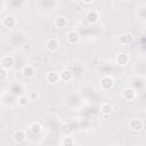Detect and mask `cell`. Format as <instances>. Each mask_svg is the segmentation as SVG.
<instances>
[{
	"label": "cell",
	"mask_w": 146,
	"mask_h": 146,
	"mask_svg": "<svg viewBox=\"0 0 146 146\" xmlns=\"http://www.w3.org/2000/svg\"><path fill=\"white\" fill-rule=\"evenodd\" d=\"M1 24H2L3 27H6V29H8V30H11V29H14V27L17 25V19L15 18L14 15H9V14H8V15H6V16L2 18Z\"/></svg>",
	"instance_id": "6da1fadb"
},
{
	"label": "cell",
	"mask_w": 146,
	"mask_h": 146,
	"mask_svg": "<svg viewBox=\"0 0 146 146\" xmlns=\"http://www.w3.org/2000/svg\"><path fill=\"white\" fill-rule=\"evenodd\" d=\"M114 86V80L111 75H103L100 78V88L104 91H107L110 89H112Z\"/></svg>",
	"instance_id": "7a4b0ae2"
},
{
	"label": "cell",
	"mask_w": 146,
	"mask_h": 146,
	"mask_svg": "<svg viewBox=\"0 0 146 146\" xmlns=\"http://www.w3.org/2000/svg\"><path fill=\"white\" fill-rule=\"evenodd\" d=\"M65 36H66V41H67L68 43H71V44H76V43L80 42V40H81L80 33H79L78 31H75V30L68 31Z\"/></svg>",
	"instance_id": "3957f363"
},
{
	"label": "cell",
	"mask_w": 146,
	"mask_h": 146,
	"mask_svg": "<svg viewBox=\"0 0 146 146\" xmlns=\"http://www.w3.org/2000/svg\"><path fill=\"white\" fill-rule=\"evenodd\" d=\"M0 64H1V66H2L3 68L9 70V68H11V67L14 66V64H15V57H14L13 55H5V56L1 57Z\"/></svg>",
	"instance_id": "277c9868"
},
{
	"label": "cell",
	"mask_w": 146,
	"mask_h": 146,
	"mask_svg": "<svg viewBox=\"0 0 146 146\" xmlns=\"http://www.w3.org/2000/svg\"><path fill=\"white\" fill-rule=\"evenodd\" d=\"M59 47V40L57 38H49L46 41V49L50 52H54Z\"/></svg>",
	"instance_id": "5b68a950"
},
{
	"label": "cell",
	"mask_w": 146,
	"mask_h": 146,
	"mask_svg": "<svg viewBox=\"0 0 146 146\" xmlns=\"http://www.w3.org/2000/svg\"><path fill=\"white\" fill-rule=\"evenodd\" d=\"M13 139L17 144H23L26 140V131L23 130V129L15 130L14 133H13Z\"/></svg>",
	"instance_id": "8992f818"
},
{
	"label": "cell",
	"mask_w": 146,
	"mask_h": 146,
	"mask_svg": "<svg viewBox=\"0 0 146 146\" xmlns=\"http://www.w3.org/2000/svg\"><path fill=\"white\" fill-rule=\"evenodd\" d=\"M128 125H129V129L131 131H136L137 132V131H140L144 128V122L141 120H139V119H131L129 121Z\"/></svg>",
	"instance_id": "52a82bcc"
},
{
	"label": "cell",
	"mask_w": 146,
	"mask_h": 146,
	"mask_svg": "<svg viewBox=\"0 0 146 146\" xmlns=\"http://www.w3.org/2000/svg\"><path fill=\"white\" fill-rule=\"evenodd\" d=\"M44 80L49 84H56L60 79H59V73L56 71H50L44 75Z\"/></svg>",
	"instance_id": "ba28073f"
},
{
	"label": "cell",
	"mask_w": 146,
	"mask_h": 146,
	"mask_svg": "<svg viewBox=\"0 0 146 146\" xmlns=\"http://www.w3.org/2000/svg\"><path fill=\"white\" fill-rule=\"evenodd\" d=\"M133 35L131 34V33H129V32H125V33H122L120 36H119V39H117V42L120 43V44H130V43H132L133 42Z\"/></svg>",
	"instance_id": "9c48e42d"
},
{
	"label": "cell",
	"mask_w": 146,
	"mask_h": 146,
	"mask_svg": "<svg viewBox=\"0 0 146 146\" xmlns=\"http://www.w3.org/2000/svg\"><path fill=\"white\" fill-rule=\"evenodd\" d=\"M22 75L25 78V79H31L35 75V70L32 65H24L22 71H21Z\"/></svg>",
	"instance_id": "30bf717a"
},
{
	"label": "cell",
	"mask_w": 146,
	"mask_h": 146,
	"mask_svg": "<svg viewBox=\"0 0 146 146\" xmlns=\"http://www.w3.org/2000/svg\"><path fill=\"white\" fill-rule=\"evenodd\" d=\"M86 19L88 23L90 24H94V23H97L98 19H99V13L95 9H91L89 10L87 14H86Z\"/></svg>",
	"instance_id": "8fae6325"
},
{
	"label": "cell",
	"mask_w": 146,
	"mask_h": 146,
	"mask_svg": "<svg viewBox=\"0 0 146 146\" xmlns=\"http://www.w3.org/2000/svg\"><path fill=\"white\" fill-rule=\"evenodd\" d=\"M99 112H100V114H102L103 116H108V115H111V113L113 112V106H112V104H110V103H107V102L102 103L100 106H99Z\"/></svg>",
	"instance_id": "7c38bea8"
},
{
	"label": "cell",
	"mask_w": 146,
	"mask_h": 146,
	"mask_svg": "<svg viewBox=\"0 0 146 146\" xmlns=\"http://www.w3.org/2000/svg\"><path fill=\"white\" fill-rule=\"evenodd\" d=\"M136 96H137V92H136V90L133 88L128 87V88H124L122 90V97L124 99H127V100H132V99L136 98Z\"/></svg>",
	"instance_id": "4fadbf2b"
},
{
	"label": "cell",
	"mask_w": 146,
	"mask_h": 146,
	"mask_svg": "<svg viewBox=\"0 0 146 146\" xmlns=\"http://www.w3.org/2000/svg\"><path fill=\"white\" fill-rule=\"evenodd\" d=\"M129 62V57L127 54L124 52H117L116 56H115V63L120 66H125Z\"/></svg>",
	"instance_id": "5bb4252c"
},
{
	"label": "cell",
	"mask_w": 146,
	"mask_h": 146,
	"mask_svg": "<svg viewBox=\"0 0 146 146\" xmlns=\"http://www.w3.org/2000/svg\"><path fill=\"white\" fill-rule=\"evenodd\" d=\"M27 129H29V131H30L31 133H33V135H38V133H40V132L42 131V125H41L39 122L34 121V122H31V123L29 124Z\"/></svg>",
	"instance_id": "9a60e30c"
},
{
	"label": "cell",
	"mask_w": 146,
	"mask_h": 146,
	"mask_svg": "<svg viewBox=\"0 0 146 146\" xmlns=\"http://www.w3.org/2000/svg\"><path fill=\"white\" fill-rule=\"evenodd\" d=\"M59 79L63 80L64 82H70V81L73 79V73H72V71H70V70H67V68L62 70V71L59 72Z\"/></svg>",
	"instance_id": "2e32d148"
},
{
	"label": "cell",
	"mask_w": 146,
	"mask_h": 146,
	"mask_svg": "<svg viewBox=\"0 0 146 146\" xmlns=\"http://www.w3.org/2000/svg\"><path fill=\"white\" fill-rule=\"evenodd\" d=\"M54 25L57 27V29H64L66 25H67V19L63 16H58L54 19Z\"/></svg>",
	"instance_id": "e0dca14e"
},
{
	"label": "cell",
	"mask_w": 146,
	"mask_h": 146,
	"mask_svg": "<svg viewBox=\"0 0 146 146\" xmlns=\"http://www.w3.org/2000/svg\"><path fill=\"white\" fill-rule=\"evenodd\" d=\"M29 97H26V96H19L18 97V99H17V105L19 106V107H22V108H24V107H26L27 106V104H29Z\"/></svg>",
	"instance_id": "ac0fdd59"
},
{
	"label": "cell",
	"mask_w": 146,
	"mask_h": 146,
	"mask_svg": "<svg viewBox=\"0 0 146 146\" xmlns=\"http://www.w3.org/2000/svg\"><path fill=\"white\" fill-rule=\"evenodd\" d=\"M7 79V70L0 66V81H3Z\"/></svg>",
	"instance_id": "d6986e66"
},
{
	"label": "cell",
	"mask_w": 146,
	"mask_h": 146,
	"mask_svg": "<svg viewBox=\"0 0 146 146\" xmlns=\"http://www.w3.org/2000/svg\"><path fill=\"white\" fill-rule=\"evenodd\" d=\"M62 143H63L64 145H73L75 141H74V139H73L72 137H66Z\"/></svg>",
	"instance_id": "ffe728a7"
},
{
	"label": "cell",
	"mask_w": 146,
	"mask_h": 146,
	"mask_svg": "<svg viewBox=\"0 0 146 146\" xmlns=\"http://www.w3.org/2000/svg\"><path fill=\"white\" fill-rule=\"evenodd\" d=\"M35 98H38V94H36V92H31L29 99H30V100H34Z\"/></svg>",
	"instance_id": "44dd1931"
},
{
	"label": "cell",
	"mask_w": 146,
	"mask_h": 146,
	"mask_svg": "<svg viewBox=\"0 0 146 146\" xmlns=\"http://www.w3.org/2000/svg\"><path fill=\"white\" fill-rule=\"evenodd\" d=\"M92 1H94V0H82V2H84V3H87V5H88V3H91Z\"/></svg>",
	"instance_id": "7402d4cb"
},
{
	"label": "cell",
	"mask_w": 146,
	"mask_h": 146,
	"mask_svg": "<svg viewBox=\"0 0 146 146\" xmlns=\"http://www.w3.org/2000/svg\"><path fill=\"white\" fill-rule=\"evenodd\" d=\"M120 1H122V2H127V1H130V0H120Z\"/></svg>",
	"instance_id": "603a6c76"
}]
</instances>
